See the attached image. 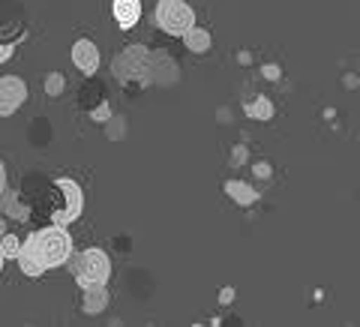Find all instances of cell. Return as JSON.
<instances>
[{"mask_svg": "<svg viewBox=\"0 0 360 327\" xmlns=\"http://www.w3.org/2000/svg\"><path fill=\"white\" fill-rule=\"evenodd\" d=\"M234 165L238 162H246V148H234V160H231Z\"/></svg>", "mask_w": 360, "mask_h": 327, "instance_id": "obj_21", "label": "cell"}, {"mask_svg": "<svg viewBox=\"0 0 360 327\" xmlns=\"http://www.w3.org/2000/svg\"><path fill=\"white\" fill-rule=\"evenodd\" d=\"M66 264H70L78 288H84V286H105L108 276H111V258L105 255V250H99V246H94V250H84V252H75Z\"/></svg>", "mask_w": 360, "mask_h": 327, "instance_id": "obj_2", "label": "cell"}, {"mask_svg": "<svg viewBox=\"0 0 360 327\" xmlns=\"http://www.w3.org/2000/svg\"><path fill=\"white\" fill-rule=\"evenodd\" d=\"M72 258V234L66 231V225H49L27 234V241L21 243L15 262L21 274L27 276H42L51 267H63Z\"/></svg>", "mask_w": 360, "mask_h": 327, "instance_id": "obj_1", "label": "cell"}, {"mask_svg": "<svg viewBox=\"0 0 360 327\" xmlns=\"http://www.w3.org/2000/svg\"><path fill=\"white\" fill-rule=\"evenodd\" d=\"M0 213L9 219H27V205H21V195L15 189H6L4 195H0Z\"/></svg>", "mask_w": 360, "mask_h": 327, "instance_id": "obj_12", "label": "cell"}, {"mask_svg": "<svg viewBox=\"0 0 360 327\" xmlns=\"http://www.w3.org/2000/svg\"><path fill=\"white\" fill-rule=\"evenodd\" d=\"M4 262H6V258H4V252H0V270H4Z\"/></svg>", "mask_w": 360, "mask_h": 327, "instance_id": "obj_23", "label": "cell"}, {"mask_svg": "<svg viewBox=\"0 0 360 327\" xmlns=\"http://www.w3.org/2000/svg\"><path fill=\"white\" fill-rule=\"evenodd\" d=\"M6 189H9V186H6V165L0 162V195H4Z\"/></svg>", "mask_w": 360, "mask_h": 327, "instance_id": "obj_20", "label": "cell"}, {"mask_svg": "<svg viewBox=\"0 0 360 327\" xmlns=\"http://www.w3.org/2000/svg\"><path fill=\"white\" fill-rule=\"evenodd\" d=\"M63 87H66V78H63L60 72L45 75V94H49V96H60V94H63Z\"/></svg>", "mask_w": 360, "mask_h": 327, "instance_id": "obj_16", "label": "cell"}, {"mask_svg": "<svg viewBox=\"0 0 360 327\" xmlns=\"http://www.w3.org/2000/svg\"><path fill=\"white\" fill-rule=\"evenodd\" d=\"M15 49H18V42H6V45H0V63H6L9 58H13Z\"/></svg>", "mask_w": 360, "mask_h": 327, "instance_id": "obj_18", "label": "cell"}, {"mask_svg": "<svg viewBox=\"0 0 360 327\" xmlns=\"http://www.w3.org/2000/svg\"><path fill=\"white\" fill-rule=\"evenodd\" d=\"M210 42H213V39H210V33H207V30H201V27H195V25L184 33V45H186V49L193 51V54H205V51L210 49Z\"/></svg>", "mask_w": 360, "mask_h": 327, "instance_id": "obj_13", "label": "cell"}, {"mask_svg": "<svg viewBox=\"0 0 360 327\" xmlns=\"http://www.w3.org/2000/svg\"><path fill=\"white\" fill-rule=\"evenodd\" d=\"M225 195H229L234 205H240V207H250V205L258 201V193L250 184H243V180H225Z\"/></svg>", "mask_w": 360, "mask_h": 327, "instance_id": "obj_11", "label": "cell"}, {"mask_svg": "<svg viewBox=\"0 0 360 327\" xmlns=\"http://www.w3.org/2000/svg\"><path fill=\"white\" fill-rule=\"evenodd\" d=\"M156 27L165 30L168 37H184V33L195 25V13L193 6H186L184 0H160L153 13Z\"/></svg>", "mask_w": 360, "mask_h": 327, "instance_id": "obj_3", "label": "cell"}, {"mask_svg": "<svg viewBox=\"0 0 360 327\" xmlns=\"http://www.w3.org/2000/svg\"><path fill=\"white\" fill-rule=\"evenodd\" d=\"M90 117H94L96 123H108V120H111V108H108L105 99H103V103H99V105L90 108Z\"/></svg>", "mask_w": 360, "mask_h": 327, "instance_id": "obj_17", "label": "cell"}, {"mask_svg": "<svg viewBox=\"0 0 360 327\" xmlns=\"http://www.w3.org/2000/svg\"><path fill=\"white\" fill-rule=\"evenodd\" d=\"M27 103V84L18 75L0 78V117H9Z\"/></svg>", "mask_w": 360, "mask_h": 327, "instance_id": "obj_6", "label": "cell"}, {"mask_svg": "<svg viewBox=\"0 0 360 327\" xmlns=\"http://www.w3.org/2000/svg\"><path fill=\"white\" fill-rule=\"evenodd\" d=\"M255 177L258 180H270V165L267 162H255Z\"/></svg>", "mask_w": 360, "mask_h": 327, "instance_id": "obj_19", "label": "cell"}, {"mask_svg": "<svg viewBox=\"0 0 360 327\" xmlns=\"http://www.w3.org/2000/svg\"><path fill=\"white\" fill-rule=\"evenodd\" d=\"M4 234H6V217L0 213V238H4Z\"/></svg>", "mask_w": 360, "mask_h": 327, "instance_id": "obj_22", "label": "cell"}, {"mask_svg": "<svg viewBox=\"0 0 360 327\" xmlns=\"http://www.w3.org/2000/svg\"><path fill=\"white\" fill-rule=\"evenodd\" d=\"M72 63H75L84 75H94V72L99 70V49H96V42L78 39V42L72 45Z\"/></svg>", "mask_w": 360, "mask_h": 327, "instance_id": "obj_8", "label": "cell"}, {"mask_svg": "<svg viewBox=\"0 0 360 327\" xmlns=\"http://www.w3.org/2000/svg\"><path fill=\"white\" fill-rule=\"evenodd\" d=\"M54 189L60 193V205L51 210V222H58V225L75 222L78 217H82V210H84L82 186H78L72 177H58V180H54Z\"/></svg>", "mask_w": 360, "mask_h": 327, "instance_id": "obj_5", "label": "cell"}, {"mask_svg": "<svg viewBox=\"0 0 360 327\" xmlns=\"http://www.w3.org/2000/svg\"><path fill=\"white\" fill-rule=\"evenodd\" d=\"M177 75H180V70H177V63H174V58H168L165 51H150V66H148V82H153V84H174L177 82Z\"/></svg>", "mask_w": 360, "mask_h": 327, "instance_id": "obj_7", "label": "cell"}, {"mask_svg": "<svg viewBox=\"0 0 360 327\" xmlns=\"http://www.w3.org/2000/svg\"><path fill=\"white\" fill-rule=\"evenodd\" d=\"M111 13H115V21L123 30H132L141 21V0H115Z\"/></svg>", "mask_w": 360, "mask_h": 327, "instance_id": "obj_9", "label": "cell"}, {"mask_svg": "<svg viewBox=\"0 0 360 327\" xmlns=\"http://www.w3.org/2000/svg\"><path fill=\"white\" fill-rule=\"evenodd\" d=\"M18 250H21V238H15V234L6 231L4 238H0V252H4V258H15Z\"/></svg>", "mask_w": 360, "mask_h": 327, "instance_id": "obj_15", "label": "cell"}, {"mask_svg": "<svg viewBox=\"0 0 360 327\" xmlns=\"http://www.w3.org/2000/svg\"><path fill=\"white\" fill-rule=\"evenodd\" d=\"M148 66H150V51L144 45H127L111 60V72L120 82H148Z\"/></svg>", "mask_w": 360, "mask_h": 327, "instance_id": "obj_4", "label": "cell"}, {"mask_svg": "<svg viewBox=\"0 0 360 327\" xmlns=\"http://www.w3.org/2000/svg\"><path fill=\"white\" fill-rule=\"evenodd\" d=\"M246 117H252V120H270L274 117V103H270L267 96H255L252 103H246Z\"/></svg>", "mask_w": 360, "mask_h": 327, "instance_id": "obj_14", "label": "cell"}, {"mask_svg": "<svg viewBox=\"0 0 360 327\" xmlns=\"http://www.w3.org/2000/svg\"><path fill=\"white\" fill-rule=\"evenodd\" d=\"M108 307V288L105 286H84L82 288V309L87 315H99Z\"/></svg>", "mask_w": 360, "mask_h": 327, "instance_id": "obj_10", "label": "cell"}]
</instances>
